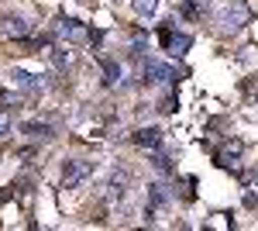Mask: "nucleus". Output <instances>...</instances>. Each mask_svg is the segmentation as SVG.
Segmentation results:
<instances>
[{
	"mask_svg": "<svg viewBox=\"0 0 258 231\" xmlns=\"http://www.w3.org/2000/svg\"><path fill=\"white\" fill-rule=\"evenodd\" d=\"M251 21V11H248V4L244 0H231L227 7H220L217 14V28L224 31V35H238L241 28Z\"/></svg>",
	"mask_w": 258,
	"mask_h": 231,
	"instance_id": "1",
	"label": "nucleus"
},
{
	"mask_svg": "<svg viewBox=\"0 0 258 231\" xmlns=\"http://www.w3.org/2000/svg\"><path fill=\"white\" fill-rule=\"evenodd\" d=\"M90 176H93V162H90V159H66V162H62V187H66V190L83 187Z\"/></svg>",
	"mask_w": 258,
	"mask_h": 231,
	"instance_id": "2",
	"label": "nucleus"
},
{
	"mask_svg": "<svg viewBox=\"0 0 258 231\" xmlns=\"http://www.w3.org/2000/svg\"><path fill=\"white\" fill-rule=\"evenodd\" d=\"M52 31H55L59 38L73 41V45H83V41H90V31H86V24H80L76 18H55Z\"/></svg>",
	"mask_w": 258,
	"mask_h": 231,
	"instance_id": "3",
	"label": "nucleus"
},
{
	"mask_svg": "<svg viewBox=\"0 0 258 231\" xmlns=\"http://www.w3.org/2000/svg\"><path fill=\"white\" fill-rule=\"evenodd\" d=\"M141 76H145V83H172V79H176V73H172V66L148 59V62L141 66Z\"/></svg>",
	"mask_w": 258,
	"mask_h": 231,
	"instance_id": "4",
	"label": "nucleus"
},
{
	"mask_svg": "<svg viewBox=\"0 0 258 231\" xmlns=\"http://www.w3.org/2000/svg\"><path fill=\"white\" fill-rule=\"evenodd\" d=\"M0 31L7 35V38H14V41H21V38H28V31H31V24L21 18V14H4L0 18Z\"/></svg>",
	"mask_w": 258,
	"mask_h": 231,
	"instance_id": "5",
	"label": "nucleus"
},
{
	"mask_svg": "<svg viewBox=\"0 0 258 231\" xmlns=\"http://www.w3.org/2000/svg\"><path fill=\"white\" fill-rule=\"evenodd\" d=\"M11 83L24 90V94H41L45 90V79L35 76V73H28V69H11Z\"/></svg>",
	"mask_w": 258,
	"mask_h": 231,
	"instance_id": "6",
	"label": "nucleus"
},
{
	"mask_svg": "<svg viewBox=\"0 0 258 231\" xmlns=\"http://www.w3.org/2000/svg\"><path fill=\"white\" fill-rule=\"evenodd\" d=\"M127 183H131V173H124V169H117V173L110 176V183H107V204H120L124 197H127Z\"/></svg>",
	"mask_w": 258,
	"mask_h": 231,
	"instance_id": "7",
	"label": "nucleus"
},
{
	"mask_svg": "<svg viewBox=\"0 0 258 231\" xmlns=\"http://www.w3.org/2000/svg\"><path fill=\"white\" fill-rule=\"evenodd\" d=\"M131 142L138 145V149H148V152H155L162 145V128H155V124H148V128H138L135 135H131Z\"/></svg>",
	"mask_w": 258,
	"mask_h": 231,
	"instance_id": "8",
	"label": "nucleus"
},
{
	"mask_svg": "<svg viewBox=\"0 0 258 231\" xmlns=\"http://www.w3.org/2000/svg\"><path fill=\"white\" fill-rule=\"evenodd\" d=\"M21 131L31 138V142H52V138H55V128H52L48 121H24Z\"/></svg>",
	"mask_w": 258,
	"mask_h": 231,
	"instance_id": "9",
	"label": "nucleus"
},
{
	"mask_svg": "<svg viewBox=\"0 0 258 231\" xmlns=\"http://www.w3.org/2000/svg\"><path fill=\"white\" fill-rule=\"evenodd\" d=\"M241 155H244V142H241V138H231V142L217 152V166H238Z\"/></svg>",
	"mask_w": 258,
	"mask_h": 231,
	"instance_id": "10",
	"label": "nucleus"
},
{
	"mask_svg": "<svg viewBox=\"0 0 258 231\" xmlns=\"http://www.w3.org/2000/svg\"><path fill=\"white\" fill-rule=\"evenodd\" d=\"M148 200H152V207H165V204L172 200V193H169L165 183H152V187H148Z\"/></svg>",
	"mask_w": 258,
	"mask_h": 231,
	"instance_id": "11",
	"label": "nucleus"
},
{
	"mask_svg": "<svg viewBox=\"0 0 258 231\" xmlns=\"http://www.w3.org/2000/svg\"><path fill=\"white\" fill-rule=\"evenodd\" d=\"M189 45H193V38H189V35L172 31V38H169V45H165V49H169L172 56H186V52H189Z\"/></svg>",
	"mask_w": 258,
	"mask_h": 231,
	"instance_id": "12",
	"label": "nucleus"
},
{
	"mask_svg": "<svg viewBox=\"0 0 258 231\" xmlns=\"http://www.w3.org/2000/svg\"><path fill=\"white\" fill-rule=\"evenodd\" d=\"M48 59H52V66H55L59 73H66V69L73 66V56H69L66 49H48Z\"/></svg>",
	"mask_w": 258,
	"mask_h": 231,
	"instance_id": "13",
	"label": "nucleus"
},
{
	"mask_svg": "<svg viewBox=\"0 0 258 231\" xmlns=\"http://www.w3.org/2000/svg\"><path fill=\"white\" fill-rule=\"evenodd\" d=\"M103 83H107V86H117L120 83V62H110V59H103Z\"/></svg>",
	"mask_w": 258,
	"mask_h": 231,
	"instance_id": "14",
	"label": "nucleus"
},
{
	"mask_svg": "<svg viewBox=\"0 0 258 231\" xmlns=\"http://www.w3.org/2000/svg\"><path fill=\"white\" fill-rule=\"evenodd\" d=\"M152 166H155V169H159V173H172V159H169V155L165 152H159V149H155V155H152Z\"/></svg>",
	"mask_w": 258,
	"mask_h": 231,
	"instance_id": "15",
	"label": "nucleus"
},
{
	"mask_svg": "<svg viewBox=\"0 0 258 231\" xmlns=\"http://www.w3.org/2000/svg\"><path fill=\"white\" fill-rule=\"evenodd\" d=\"M155 7H159V0H135V14L138 18H152Z\"/></svg>",
	"mask_w": 258,
	"mask_h": 231,
	"instance_id": "16",
	"label": "nucleus"
},
{
	"mask_svg": "<svg viewBox=\"0 0 258 231\" xmlns=\"http://www.w3.org/2000/svg\"><path fill=\"white\" fill-rule=\"evenodd\" d=\"M7 135H11V114L0 111V138H7Z\"/></svg>",
	"mask_w": 258,
	"mask_h": 231,
	"instance_id": "17",
	"label": "nucleus"
},
{
	"mask_svg": "<svg viewBox=\"0 0 258 231\" xmlns=\"http://www.w3.org/2000/svg\"><path fill=\"white\" fill-rule=\"evenodd\" d=\"M159 111H162V114H172V111H176V97H162Z\"/></svg>",
	"mask_w": 258,
	"mask_h": 231,
	"instance_id": "18",
	"label": "nucleus"
}]
</instances>
